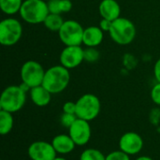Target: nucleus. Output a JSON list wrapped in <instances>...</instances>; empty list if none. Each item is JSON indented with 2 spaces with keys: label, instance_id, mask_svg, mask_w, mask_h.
<instances>
[{
  "label": "nucleus",
  "instance_id": "ddd939ff",
  "mask_svg": "<svg viewBox=\"0 0 160 160\" xmlns=\"http://www.w3.org/2000/svg\"><path fill=\"white\" fill-rule=\"evenodd\" d=\"M98 10L102 19L112 22L118 19L121 14V8L116 0H101Z\"/></svg>",
  "mask_w": 160,
  "mask_h": 160
},
{
  "label": "nucleus",
  "instance_id": "cd10ccee",
  "mask_svg": "<svg viewBox=\"0 0 160 160\" xmlns=\"http://www.w3.org/2000/svg\"><path fill=\"white\" fill-rule=\"evenodd\" d=\"M112 21H109V20H106V19H102L100 21L99 27L101 28V30L103 32H109L111 27H112Z\"/></svg>",
  "mask_w": 160,
  "mask_h": 160
},
{
  "label": "nucleus",
  "instance_id": "412c9836",
  "mask_svg": "<svg viewBox=\"0 0 160 160\" xmlns=\"http://www.w3.org/2000/svg\"><path fill=\"white\" fill-rule=\"evenodd\" d=\"M77 118L78 117L76 116V114H70V113L63 112V114L60 117V122H61L63 127H65L67 128H69L72 126V124L76 121Z\"/></svg>",
  "mask_w": 160,
  "mask_h": 160
},
{
  "label": "nucleus",
  "instance_id": "39448f33",
  "mask_svg": "<svg viewBox=\"0 0 160 160\" xmlns=\"http://www.w3.org/2000/svg\"><path fill=\"white\" fill-rule=\"evenodd\" d=\"M101 110L99 98L94 94H84L76 101V116L91 122L95 120Z\"/></svg>",
  "mask_w": 160,
  "mask_h": 160
},
{
  "label": "nucleus",
  "instance_id": "c85d7f7f",
  "mask_svg": "<svg viewBox=\"0 0 160 160\" xmlns=\"http://www.w3.org/2000/svg\"><path fill=\"white\" fill-rule=\"evenodd\" d=\"M154 75L158 82H160V59H158L154 67Z\"/></svg>",
  "mask_w": 160,
  "mask_h": 160
},
{
  "label": "nucleus",
  "instance_id": "aec40b11",
  "mask_svg": "<svg viewBox=\"0 0 160 160\" xmlns=\"http://www.w3.org/2000/svg\"><path fill=\"white\" fill-rule=\"evenodd\" d=\"M80 160H106V156L98 149L87 148L81 154Z\"/></svg>",
  "mask_w": 160,
  "mask_h": 160
},
{
  "label": "nucleus",
  "instance_id": "bb28decb",
  "mask_svg": "<svg viewBox=\"0 0 160 160\" xmlns=\"http://www.w3.org/2000/svg\"><path fill=\"white\" fill-rule=\"evenodd\" d=\"M72 8V3L70 0H60V10L61 13L68 12Z\"/></svg>",
  "mask_w": 160,
  "mask_h": 160
},
{
  "label": "nucleus",
  "instance_id": "6e6552de",
  "mask_svg": "<svg viewBox=\"0 0 160 160\" xmlns=\"http://www.w3.org/2000/svg\"><path fill=\"white\" fill-rule=\"evenodd\" d=\"M83 31L82 24L74 20L65 21L59 30L60 40L66 46H81L82 44Z\"/></svg>",
  "mask_w": 160,
  "mask_h": 160
},
{
  "label": "nucleus",
  "instance_id": "393cba45",
  "mask_svg": "<svg viewBox=\"0 0 160 160\" xmlns=\"http://www.w3.org/2000/svg\"><path fill=\"white\" fill-rule=\"evenodd\" d=\"M48 8L50 13H54V14H61L60 10V0H49Z\"/></svg>",
  "mask_w": 160,
  "mask_h": 160
},
{
  "label": "nucleus",
  "instance_id": "f03ea898",
  "mask_svg": "<svg viewBox=\"0 0 160 160\" xmlns=\"http://www.w3.org/2000/svg\"><path fill=\"white\" fill-rule=\"evenodd\" d=\"M26 101V91L21 85H9L4 89L0 98V109L11 113L21 111Z\"/></svg>",
  "mask_w": 160,
  "mask_h": 160
},
{
  "label": "nucleus",
  "instance_id": "9b49d317",
  "mask_svg": "<svg viewBox=\"0 0 160 160\" xmlns=\"http://www.w3.org/2000/svg\"><path fill=\"white\" fill-rule=\"evenodd\" d=\"M143 148V139L142 136L134 131H128L123 134L119 140V150L134 156L139 154Z\"/></svg>",
  "mask_w": 160,
  "mask_h": 160
},
{
  "label": "nucleus",
  "instance_id": "7ed1b4c3",
  "mask_svg": "<svg viewBox=\"0 0 160 160\" xmlns=\"http://www.w3.org/2000/svg\"><path fill=\"white\" fill-rule=\"evenodd\" d=\"M19 13L24 22L30 24H38L44 22L50 11L48 4L44 0H24Z\"/></svg>",
  "mask_w": 160,
  "mask_h": 160
},
{
  "label": "nucleus",
  "instance_id": "dca6fc26",
  "mask_svg": "<svg viewBox=\"0 0 160 160\" xmlns=\"http://www.w3.org/2000/svg\"><path fill=\"white\" fill-rule=\"evenodd\" d=\"M52 95L43 85L36 86L30 89V98L32 102L38 107L47 106L52 99Z\"/></svg>",
  "mask_w": 160,
  "mask_h": 160
},
{
  "label": "nucleus",
  "instance_id": "f8f14e48",
  "mask_svg": "<svg viewBox=\"0 0 160 160\" xmlns=\"http://www.w3.org/2000/svg\"><path fill=\"white\" fill-rule=\"evenodd\" d=\"M84 61V50L81 46H66L60 53V63L68 69L79 67Z\"/></svg>",
  "mask_w": 160,
  "mask_h": 160
},
{
  "label": "nucleus",
  "instance_id": "f257e3e1",
  "mask_svg": "<svg viewBox=\"0 0 160 160\" xmlns=\"http://www.w3.org/2000/svg\"><path fill=\"white\" fill-rule=\"evenodd\" d=\"M69 69L62 65L53 66L45 71L43 85L51 94H59L63 92L68 85L70 81Z\"/></svg>",
  "mask_w": 160,
  "mask_h": 160
},
{
  "label": "nucleus",
  "instance_id": "0eeeda50",
  "mask_svg": "<svg viewBox=\"0 0 160 160\" xmlns=\"http://www.w3.org/2000/svg\"><path fill=\"white\" fill-rule=\"evenodd\" d=\"M20 75L22 83L26 84L31 89L42 84L45 70L38 62L29 60L22 66Z\"/></svg>",
  "mask_w": 160,
  "mask_h": 160
},
{
  "label": "nucleus",
  "instance_id": "423d86ee",
  "mask_svg": "<svg viewBox=\"0 0 160 160\" xmlns=\"http://www.w3.org/2000/svg\"><path fill=\"white\" fill-rule=\"evenodd\" d=\"M22 25L14 18L4 19L0 22V43L3 46H13L22 38Z\"/></svg>",
  "mask_w": 160,
  "mask_h": 160
},
{
  "label": "nucleus",
  "instance_id": "f3484780",
  "mask_svg": "<svg viewBox=\"0 0 160 160\" xmlns=\"http://www.w3.org/2000/svg\"><path fill=\"white\" fill-rule=\"evenodd\" d=\"M14 126V118L11 112L0 111V134L2 136L10 133Z\"/></svg>",
  "mask_w": 160,
  "mask_h": 160
},
{
  "label": "nucleus",
  "instance_id": "a878e982",
  "mask_svg": "<svg viewBox=\"0 0 160 160\" xmlns=\"http://www.w3.org/2000/svg\"><path fill=\"white\" fill-rule=\"evenodd\" d=\"M63 112L76 114V102L73 101H67L63 105Z\"/></svg>",
  "mask_w": 160,
  "mask_h": 160
},
{
  "label": "nucleus",
  "instance_id": "4468645a",
  "mask_svg": "<svg viewBox=\"0 0 160 160\" xmlns=\"http://www.w3.org/2000/svg\"><path fill=\"white\" fill-rule=\"evenodd\" d=\"M52 144L54 150L56 151V153L60 155L70 154L71 152H73V150L77 146L68 134L56 135L52 140Z\"/></svg>",
  "mask_w": 160,
  "mask_h": 160
},
{
  "label": "nucleus",
  "instance_id": "a211bd4d",
  "mask_svg": "<svg viewBox=\"0 0 160 160\" xmlns=\"http://www.w3.org/2000/svg\"><path fill=\"white\" fill-rule=\"evenodd\" d=\"M64 22L65 21L63 20L60 14L49 13V15L47 16L43 23L48 30L52 32H59Z\"/></svg>",
  "mask_w": 160,
  "mask_h": 160
},
{
  "label": "nucleus",
  "instance_id": "4be33fe9",
  "mask_svg": "<svg viewBox=\"0 0 160 160\" xmlns=\"http://www.w3.org/2000/svg\"><path fill=\"white\" fill-rule=\"evenodd\" d=\"M130 156L121 150L111 152L106 156V160H130Z\"/></svg>",
  "mask_w": 160,
  "mask_h": 160
},
{
  "label": "nucleus",
  "instance_id": "c756f323",
  "mask_svg": "<svg viewBox=\"0 0 160 160\" xmlns=\"http://www.w3.org/2000/svg\"><path fill=\"white\" fill-rule=\"evenodd\" d=\"M135 160H154L152 158L150 157H147V156H142V157H139L137 158Z\"/></svg>",
  "mask_w": 160,
  "mask_h": 160
},
{
  "label": "nucleus",
  "instance_id": "20e7f679",
  "mask_svg": "<svg viewBox=\"0 0 160 160\" xmlns=\"http://www.w3.org/2000/svg\"><path fill=\"white\" fill-rule=\"evenodd\" d=\"M109 34L115 43L119 45H128L136 37V27L130 20L119 17L112 22Z\"/></svg>",
  "mask_w": 160,
  "mask_h": 160
},
{
  "label": "nucleus",
  "instance_id": "2eb2a0df",
  "mask_svg": "<svg viewBox=\"0 0 160 160\" xmlns=\"http://www.w3.org/2000/svg\"><path fill=\"white\" fill-rule=\"evenodd\" d=\"M104 32L99 26H89L84 29L82 43L88 48H96L103 40Z\"/></svg>",
  "mask_w": 160,
  "mask_h": 160
},
{
  "label": "nucleus",
  "instance_id": "9d476101",
  "mask_svg": "<svg viewBox=\"0 0 160 160\" xmlns=\"http://www.w3.org/2000/svg\"><path fill=\"white\" fill-rule=\"evenodd\" d=\"M27 154L31 160H53L57 157L52 142L44 141L32 142L27 149Z\"/></svg>",
  "mask_w": 160,
  "mask_h": 160
},
{
  "label": "nucleus",
  "instance_id": "b1692460",
  "mask_svg": "<svg viewBox=\"0 0 160 160\" xmlns=\"http://www.w3.org/2000/svg\"><path fill=\"white\" fill-rule=\"evenodd\" d=\"M151 98L156 105L160 106V82H158L157 84H155L154 87L152 88Z\"/></svg>",
  "mask_w": 160,
  "mask_h": 160
},
{
  "label": "nucleus",
  "instance_id": "7c9ffc66",
  "mask_svg": "<svg viewBox=\"0 0 160 160\" xmlns=\"http://www.w3.org/2000/svg\"><path fill=\"white\" fill-rule=\"evenodd\" d=\"M53 160H68L67 158H63V157H56Z\"/></svg>",
  "mask_w": 160,
  "mask_h": 160
},
{
  "label": "nucleus",
  "instance_id": "5701e85b",
  "mask_svg": "<svg viewBox=\"0 0 160 160\" xmlns=\"http://www.w3.org/2000/svg\"><path fill=\"white\" fill-rule=\"evenodd\" d=\"M99 58V53L96 48H88L84 50V60L87 62H96Z\"/></svg>",
  "mask_w": 160,
  "mask_h": 160
},
{
  "label": "nucleus",
  "instance_id": "1a4fd4ad",
  "mask_svg": "<svg viewBox=\"0 0 160 160\" xmlns=\"http://www.w3.org/2000/svg\"><path fill=\"white\" fill-rule=\"evenodd\" d=\"M68 135L77 146H83L89 142L92 136L91 126L88 121L77 118L68 128Z\"/></svg>",
  "mask_w": 160,
  "mask_h": 160
},
{
  "label": "nucleus",
  "instance_id": "6ab92c4d",
  "mask_svg": "<svg viewBox=\"0 0 160 160\" xmlns=\"http://www.w3.org/2000/svg\"><path fill=\"white\" fill-rule=\"evenodd\" d=\"M22 3V0H0V8L4 13L13 15L20 12Z\"/></svg>",
  "mask_w": 160,
  "mask_h": 160
}]
</instances>
